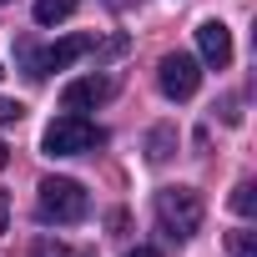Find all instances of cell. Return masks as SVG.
Returning a JSON list of instances; mask_svg holds the SVG:
<instances>
[{"label":"cell","instance_id":"obj_1","mask_svg":"<svg viewBox=\"0 0 257 257\" xmlns=\"http://www.w3.org/2000/svg\"><path fill=\"white\" fill-rule=\"evenodd\" d=\"M202 217H207V202L197 187H162L157 192V222L172 242H187L202 232Z\"/></svg>","mask_w":257,"mask_h":257},{"label":"cell","instance_id":"obj_2","mask_svg":"<svg viewBox=\"0 0 257 257\" xmlns=\"http://www.w3.org/2000/svg\"><path fill=\"white\" fill-rule=\"evenodd\" d=\"M36 212H41V222L71 227V222H81V217L91 212V197H86V187L71 182V177H46V182L36 187Z\"/></svg>","mask_w":257,"mask_h":257},{"label":"cell","instance_id":"obj_3","mask_svg":"<svg viewBox=\"0 0 257 257\" xmlns=\"http://www.w3.org/2000/svg\"><path fill=\"white\" fill-rule=\"evenodd\" d=\"M101 142H106L101 126H91L86 116L66 111V116H56V121L46 126L41 152H46V157H81V152H91V147H101Z\"/></svg>","mask_w":257,"mask_h":257},{"label":"cell","instance_id":"obj_4","mask_svg":"<svg viewBox=\"0 0 257 257\" xmlns=\"http://www.w3.org/2000/svg\"><path fill=\"white\" fill-rule=\"evenodd\" d=\"M157 86H162L167 101H192L197 86H202V66H197V56H182V51L162 56V66H157Z\"/></svg>","mask_w":257,"mask_h":257},{"label":"cell","instance_id":"obj_5","mask_svg":"<svg viewBox=\"0 0 257 257\" xmlns=\"http://www.w3.org/2000/svg\"><path fill=\"white\" fill-rule=\"evenodd\" d=\"M86 51H96V36H66V41H56L51 51H36V81H41V76H51V71L76 66Z\"/></svg>","mask_w":257,"mask_h":257},{"label":"cell","instance_id":"obj_6","mask_svg":"<svg viewBox=\"0 0 257 257\" xmlns=\"http://www.w3.org/2000/svg\"><path fill=\"white\" fill-rule=\"evenodd\" d=\"M197 51H202L207 66L227 71V66H232V31H227L222 21H202V26H197Z\"/></svg>","mask_w":257,"mask_h":257},{"label":"cell","instance_id":"obj_7","mask_svg":"<svg viewBox=\"0 0 257 257\" xmlns=\"http://www.w3.org/2000/svg\"><path fill=\"white\" fill-rule=\"evenodd\" d=\"M106 96H111V81H106V76H81V81H71V86L61 91V106L81 116V111H91V106H101Z\"/></svg>","mask_w":257,"mask_h":257},{"label":"cell","instance_id":"obj_8","mask_svg":"<svg viewBox=\"0 0 257 257\" xmlns=\"http://www.w3.org/2000/svg\"><path fill=\"white\" fill-rule=\"evenodd\" d=\"M177 152V126H152V137H147V162H167Z\"/></svg>","mask_w":257,"mask_h":257},{"label":"cell","instance_id":"obj_9","mask_svg":"<svg viewBox=\"0 0 257 257\" xmlns=\"http://www.w3.org/2000/svg\"><path fill=\"white\" fill-rule=\"evenodd\" d=\"M31 11H36V26H61L76 16V0H36Z\"/></svg>","mask_w":257,"mask_h":257},{"label":"cell","instance_id":"obj_10","mask_svg":"<svg viewBox=\"0 0 257 257\" xmlns=\"http://www.w3.org/2000/svg\"><path fill=\"white\" fill-rule=\"evenodd\" d=\"M232 212H237V217H252V212H257V187H252V182H237V187H232Z\"/></svg>","mask_w":257,"mask_h":257},{"label":"cell","instance_id":"obj_11","mask_svg":"<svg viewBox=\"0 0 257 257\" xmlns=\"http://www.w3.org/2000/svg\"><path fill=\"white\" fill-rule=\"evenodd\" d=\"M227 252L232 257H257V232H247V227L227 232Z\"/></svg>","mask_w":257,"mask_h":257},{"label":"cell","instance_id":"obj_12","mask_svg":"<svg viewBox=\"0 0 257 257\" xmlns=\"http://www.w3.org/2000/svg\"><path fill=\"white\" fill-rule=\"evenodd\" d=\"M21 116H26V106H21V101H11V96H0V126H16Z\"/></svg>","mask_w":257,"mask_h":257},{"label":"cell","instance_id":"obj_13","mask_svg":"<svg viewBox=\"0 0 257 257\" xmlns=\"http://www.w3.org/2000/svg\"><path fill=\"white\" fill-rule=\"evenodd\" d=\"M6 222H11V197L0 192V232H6Z\"/></svg>","mask_w":257,"mask_h":257},{"label":"cell","instance_id":"obj_14","mask_svg":"<svg viewBox=\"0 0 257 257\" xmlns=\"http://www.w3.org/2000/svg\"><path fill=\"white\" fill-rule=\"evenodd\" d=\"M126 257H162V252H157V247H132Z\"/></svg>","mask_w":257,"mask_h":257},{"label":"cell","instance_id":"obj_15","mask_svg":"<svg viewBox=\"0 0 257 257\" xmlns=\"http://www.w3.org/2000/svg\"><path fill=\"white\" fill-rule=\"evenodd\" d=\"M6 162H11V147H6V142H0V172H6Z\"/></svg>","mask_w":257,"mask_h":257},{"label":"cell","instance_id":"obj_16","mask_svg":"<svg viewBox=\"0 0 257 257\" xmlns=\"http://www.w3.org/2000/svg\"><path fill=\"white\" fill-rule=\"evenodd\" d=\"M0 76H6V71H0Z\"/></svg>","mask_w":257,"mask_h":257}]
</instances>
